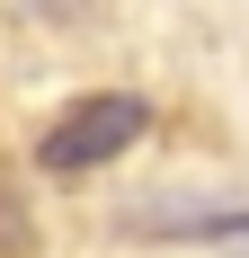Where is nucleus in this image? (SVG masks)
<instances>
[{
	"label": "nucleus",
	"mask_w": 249,
	"mask_h": 258,
	"mask_svg": "<svg viewBox=\"0 0 249 258\" xmlns=\"http://www.w3.org/2000/svg\"><path fill=\"white\" fill-rule=\"evenodd\" d=\"M143 125H151V107L134 98V89H98V98H72V107L45 125L36 160H45L53 178H80V169H107V160H125L134 143H143Z\"/></svg>",
	"instance_id": "1"
},
{
	"label": "nucleus",
	"mask_w": 249,
	"mask_h": 258,
	"mask_svg": "<svg viewBox=\"0 0 249 258\" xmlns=\"http://www.w3.org/2000/svg\"><path fill=\"white\" fill-rule=\"evenodd\" d=\"M178 240H223V249H249V214H196Z\"/></svg>",
	"instance_id": "2"
}]
</instances>
